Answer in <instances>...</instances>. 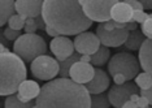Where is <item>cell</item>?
<instances>
[{
	"mask_svg": "<svg viewBox=\"0 0 152 108\" xmlns=\"http://www.w3.org/2000/svg\"><path fill=\"white\" fill-rule=\"evenodd\" d=\"M13 52L17 54L25 62H31L40 55L47 54V43L35 33L21 34L13 44Z\"/></svg>",
	"mask_w": 152,
	"mask_h": 108,
	"instance_id": "4",
	"label": "cell"
},
{
	"mask_svg": "<svg viewBox=\"0 0 152 108\" xmlns=\"http://www.w3.org/2000/svg\"><path fill=\"white\" fill-rule=\"evenodd\" d=\"M109 77L108 74L100 68H96L94 72V77L91 78V81H88L86 83V87H87L88 93L91 94H100L104 93L107 89L109 87Z\"/></svg>",
	"mask_w": 152,
	"mask_h": 108,
	"instance_id": "14",
	"label": "cell"
},
{
	"mask_svg": "<svg viewBox=\"0 0 152 108\" xmlns=\"http://www.w3.org/2000/svg\"><path fill=\"white\" fill-rule=\"evenodd\" d=\"M103 25H104V29H107V30L116 29V27H115V21H113L112 18H110L109 21H105V22H103Z\"/></svg>",
	"mask_w": 152,
	"mask_h": 108,
	"instance_id": "34",
	"label": "cell"
},
{
	"mask_svg": "<svg viewBox=\"0 0 152 108\" xmlns=\"http://www.w3.org/2000/svg\"><path fill=\"white\" fill-rule=\"evenodd\" d=\"M142 27V33L144 34V37L148 38V39H152V13L148 16V18L144 21L143 24H140Z\"/></svg>",
	"mask_w": 152,
	"mask_h": 108,
	"instance_id": "26",
	"label": "cell"
},
{
	"mask_svg": "<svg viewBox=\"0 0 152 108\" xmlns=\"http://www.w3.org/2000/svg\"><path fill=\"white\" fill-rule=\"evenodd\" d=\"M21 30H15L12 29V27H5L4 29V37L7 38L8 40H16L17 38L21 35V33H20Z\"/></svg>",
	"mask_w": 152,
	"mask_h": 108,
	"instance_id": "28",
	"label": "cell"
},
{
	"mask_svg": "<svg viewBox=\"0 0 152 108\" xmlns=\"http://www.w3.org/2000/svg\"><path fill=\"white\" fill-rule=\"evenodd\" d=\"M133 8L125 1H117L110 9V18L116 22L127 24L133 20Z\"/></svg>",
	"mask_w": 152,
	"mask_h": 108,
	"instance_id": "15",
	"label": "cell"
},
{
	"mask_svg": "<svg viewBox=\"0 0 152 108\" xmlns=\"http://www.w3.org/2000/svg\"><path fill=\"white\" fill-rule=\"evenodd\" d=\"M139 1L143 4L144 9H152V0H139Z\"/></svg>",
	"mask_w": 152,
	"mask_h": 108,
	"instance_id": "38",
	"label": "cell"
},
{
	"mask_svg": "<svg viewBox=\"0 0 152 108\" xmlns=\"http://www.w3.org/2000/svg\"><path fill=\"white\" fill-rule=\"evenodd\" d=\"M79 57H81V54L75 52V54H73L72 56L65 59V60L58 61V64H60V72H58V74H60L61 77H69V69L73 65V62L79 60Z\"/></svg>",
	"mask_w": 152,
	"mask_h": 108,
	"instance_id": "22",
	"label": "cell"
},
{
	"mask_svg": "<svg viewBox=\"0 0 152 108\" xmlns=\"http://www.w3.org/2000/svg\"><path fill=\"white\" fill-rule=\"evenodd\" d=\"M146 39V37H144V34L142 33V30H133V31H129V35H127L125 43H124V46H125L127 50L130 51H138L142 46V43L144 42Z\"/></svg>",
	"mask_w": 152,
	"mask_h": 108,
	"instance_id": "18",
	"label": "cell"
},
{
	"mask_svg": "<svg viewBox=\"0 0 152 108\" xmlns=\"http://www.w3.org/2000/svg\"><path fill=\"white\" fill-rule=\"evenodd\" d=\"M1 52H9V48L4 46L3 43H0V54H1Z\"/></svg>",
	"mask_w": 152,
	"mask_h": 108,
	"instance_id": "40",
	"label": "cell"
},
{
	"mask_svg": "<svg viewBox=\"0 0 152 108\" xmlns=\"http://www.w3.org/2000/svg\"><path fill=\"white\" fill-rule=\"evenodd\" d=\"M44 30H46V33L48 34V35H50V37H52V38L57 37V35H60V34H58V33H57V31L55 30V29H52V27H50V26H47V25H46V29H44Z\"/></svg>",
	"mask_w": 152,
	"mask_h": 108,
	"instance_id": "35",
	"label": "cell"
},
{
	"mask_svg": "<svg viewBox=\"0 0 152 108\" xmlns=\"http://www.w3.org/2000/svg\"><path fill=\"white\" fill-rule=\"evenodd\" d=\"M137 106L139 108H146V107L150 106V103H148V100H147L146 96L140 95L139 98H138V100H137Z\"/></svg>",
	"mask_w": 152,
	"mask_h": 108,
	"instance_id": "32",
	"label": "cell"
},
{
	"mask_svg": "<svg viewBox=\"0 0 152 108\" xmlns=\"http://www.w3.org/2000/svg\"><path fill=\"white\" fill-rule=\"evenodd\" d=\"M51 52L55 55L57 61H63L74 54V43L65 35H57L52 38L50 43Z\"/></svg>",
	"mask_w": 152,
	"mask_h": 108,
	"instance_id": "11",
	"label": "cell"
},
{
	"mask_svg": "<svg viewBox=\"0 0 152 108\" xmlns=\"http://www.w3.org/2000/svg\"><path fill=\"white\" fill-rule=\"evenodd\" d=\"M139 60L127 52H118L110 57L108 62V73L112 77L117 73H121L125 76L127 81L133 79L139 73Z\"/></svg>",
	"mask_w": 152,
	"mask_h": 108,
	"instance_id": "5",
	"label": "cell"
},
{
	"mask_svg": "<svg viewBox=\"0 0 152 108\" xmlns=\"http://www.w3.org/2000/svg\"><path fill=\"white\" fill-rule=\"evenodd\" d=\"M40 93V86L39 83L31 79H25L21 82V85L18 86V96L23 102H30V100L37 99V96Z\"/></svg>",
	"mask_w": 152,
	"mask_h": 108,
	"instance_id": "16",
	"label": "cell"
},
{
	"mask_svg": "<svg viewBox=\"0 0 152 108\" xmlns=\"http://www.w3.org/2000/svg\"><path fill=\"white\" fill-rule=\"evenodd\" d=\"M117 1L120 0H85L82 9L92 22H105L110 20V9Z\"/></svg>",
	"mask_w": 152,
	"mask_h": 108,
	"instance_id": "7",
	"label": "cell"
},
{
	"mask_svg": "<svg viewBox=\"0 0 152 108\" xmlns=\"http://www.w3.org/2000/svg\"><path fill=\"white\" fill-rule=\"evenodd\" d=\"M35 21H37V26H38V29H42V30L46 29V22H44L43 18H42V15L38 16L37 18H35Z\"/></svg>",
	"mask_w": 152,
	"mask_h": 108,
	"instance_id": "33",
	"label": "cell"
},
{
	"mask_svg": "<svg viewBox=\"0 0 152 108\" xmlns=\"http://www.w3.org/2000/svg\"><path fill=\"white\" fill-rule=\"evenodd\" d=\"M137 27H138V24L135 22V21H129V22L126 24V29L129 30V31H133V30H137Z\"/></svg>",
	"mask_w": 152,
	"mask_h": 108,
	"instance_id": "36",
	"label": "cell"
},
{
	"mask_svg": "<svg viewBox=\"0 0 152 108\" xmlns=\"http://www.w3.org/2000/svg\"><path fill=\"white\" fill-rule=\"evenodd\" d=\"M124 108H137L138 106H137V103L135 102H133V100H126L125 103H124V106H122Z\"/></svg>",
	"mask_w": 152,
	"mask_h": 108,
	"instance_id": "37",
	"label": "cell"
},
{
	"mask_svg": "<svg viewBox=\"0 0 152 108\" xmlns=\"http://www.w3.org/2000/svg\"><path fill=\"white\" fill-rule=\"evenodd\" d=\"M110 106V102L108 99V95L100 94H92L91 96V108H108Z\"/></svg>",
	"mask_w": 152,
	"mask_h": 108,
	"instance_id": "24",
	"label": "cell"
},
{
	"mask_svg": "<svg viewBox=\"0 0 152 108\" xmlns=\"http://www.w3.org/2000/svg\"><path fill=\"white\" fill-rule=\"evenodd\" d=\"M74 50L81 55H92L94 52L98 51L100 47V40L98 35L91 31H82L75 35L74 40Z\"/></svg>",
	"mask_w": 152,
	"mask_h": 108,
	"instance_id": "10",
	"label": "cell"
},
{
	"mask_svg": "<svg viewBox=\"0 0 152 108\" xmlns=\"http://www.w3.org/2000/svg\"><path fill=\"white\" fill-rule=\"evenodd\" d=\"M23 29H25V33H35L37 29H38L35 18H33V17H27V18L25 20V26H23Z\"/></svg>",
	"mask_w": 152,
	"mask_h": 108,
	"instance_id": "27",
	"label": "cell"
},
{
	"mask_svg": "<svg viewBox=\"0 0 152 108\" xmlns=\"http://www.w3.org/2000/svg\"><path fill=\"white\" fill-rule=\"evenodd\" d=\"M134 79H135V85L140 90H147L152 86V76L147 72L138 73L135 77H134Z\"/></svg>",
	"mask_w": 152,
	"mask_h": 108,
	"instance_id": "23",
	"label": "cell"
},
{
	"mask_svg": "<svg viewBox=\"0 0 152 108\" xmlns=\"http://www.w3.org/2000/svg\"><path fill=\"white\" fill-rule=\"evenodd\" d=\"M16 0H0V27L8 22L9 17L15 13Z\"/></svg>",
	"mask_w": 152,
	"mask_h": 108,
	"instance_id": "19",
	"label": "cell"
},
{
	"mask_svg": "<svg viewBox=\"0 0 152 108\" xmlns=\"http://www.w3.org/2000/svg\"><path fill=\"white\" fill-rule=\"evenodd\" d=\"M138 51H139L140 68L152 76V39L146 38Z\"/></svg>",
	"mask_w": 152,
	"mask_h": 108,
	"instance_id": "17",
	"label": "cell"
},
{
	"mask_svg": "<svg viewBox=\"0 0 152 108\" xmlns=\"http://www.w3.org/2000/svg\"><path fill=\"white\" fill-rule=\"evenodd\" d=\"M25 17L21 16V15H13L9 17V20H8V26L9 27H12V29H15V30H22L23 29V26H25Z\"/></svg>",
	"mask_w": 152,
	"mask_h": 108,
	"instance_id": "25",
	"label": "cell"
},
{
	"mask_svg": "<svg viewBox=\"0 0 152 108\" xmlns=\"http://www.w3.org/2000/svg\"><path fill=\"white\" fill-rule=\"evenodd\" d=\"M30 71L33 76L42 81L53 79L60 72V64L57 59H53L48 55H40L30 62Z\"/></svg>",
	"mask_w": 152,
	"mask_h": 108,
	"instance_id": "6",
	"label": "cell"
},
{
	"mask_svg": "<svg viewBox=\"0 0 152 108\" xmlns=\"http://www.w3.org/2000/svg\"><path fill=\"white\" fill-rule=\"evenodd\" d=\"M148 13H146L144 10H134L133 12V21H135L137 24H143L144 21L148 18Z\"/></svg>",
	"mask_w": 152,
	"mask_h": 108,
	"instance_id": "29",
	"label": "cell"
},
{
	"mask_svg": "<svg viewBox=\"0 0 152 108\" xmlns=\"http://www.w3.org/2000/svg\"><path fill=\"white\" fill-rule=\"evenodd\" d=\"M42 4L43 0H16L15 8L16 12L25 18L27 17L37 18L38 16L42 15Z\"/></svg>",
	"mask_w": 152,
	"mask_h": 108,
	"instance_id": "13",
	"label": "cell"
},
{
	"mask_svg": "<svg viewBox=\"0 0 152 108\" xmlns=\"http://www.w3.org/2000/svg\"><path fill=\"white\" fill-rule=\"evenodd\" d=\"M42 18L60 35H77L92 25L78 0H43Z\"/></svg>",
	"mask_w": 152,
	"mask_h": 108,
	"instance_id": "1",
	"label": "cell"
},
{
	"mask_svg": "<svg viewBox=\"0 0 152 108\" xmlns=\"http://www.w3.org/2000/svg\"><path fill=\"white\" fill-rule=\"evenodd\" d=\"M79 60L85 61V62H91V55H81Z\"/></svg>",
	"mask_w": 152,
	"mask_h": 108,
	"instance_id": "39",
	"label": "cell"
},
{
	"mask_svg": "<svg viewBox=\"0 0 152 108\" xmlns=\"http://www.w3.org/2000/svg\"><path fill=\"white\" fill-rule=\"evenodd\" d=\"M95 68L91 62H85V61H75L69 69V77L73 81L86 85L88 81H91V78L94 77Z\"/></svg>",
	"mask_w": 152,
	"mask_h": 108,
	"instance_id": "12",
	"label": "cell"
},
{
	"mask_svg": "<svg viewBox=\"0 0 152 108\" xmlns=\"http://www.w3.org/2000/svg\"><path fill=\"white\" fill-rule=\"evenodd\" d=\"M109 59H110L109 47H105V46H103V44H100L98 51L91 55V64L94 65V67H102L105 62H108Z\"/></svg>",
	"mask_w": 152,
	"mask_h": 108,
	"instance_id": "20",
	"label": "cell"
},
{
	"mask_svg": "<svg viewBox=\"0 0 152 108\" xmlns=\"http://www.w3.org/2000/svg\"><path fill=\"white\" fill-rule=\"evenodd\" d=\"M78 3L82 5V4H83V3H85V0H78Z\"/></svg>",
	"mask_w": 152,
	"mask_h": 108,
	"instance_id": "41",
	"label": "cell"
},
{
	"mask_svg": "<svg viewBox=\"0 0 152 108\" xmlns=\"http://www.w3.org/2000/svg\"><path fill=\"white\" fill-rule=\"evenodd\" d=\"M140 95L146 96L148 103H150V106H152V86L150 89H147V90H140Z\"/></svg>",
	"mask_w": 152,
	"mask_h": 108,
	"instance_id": "31",
	"label": "cell"
},
{
	"mask_svg": "<svg viewBox=\"0 0 152 108\" xmlns=\"http://www.w3.org/2000/svg\"><path fill=\"white\" fill-rule=\"evenodd\" d=\"M96 35H98L100 43L105 47H120L124 46L127 35H129V30L126 27L122 29H113L107 30L104 29L103 22H100L96 27Z\"/></svg>",
	"mask_w": 152,
	"mask_h": 108,
	"instance_id": "8",
	"label": "cell"
},
{
	"mask_svg": "<svg viewBox=\"0 0 152 108\" xmlns=\"http://www.w3.org/2000/svg\"><path fill=\"white\" fill-rule=\"evenodd\" d=\"M26 76L25 61L18 55L11 51L0 54V96L16 94Z\"/></svg>",
	"mask_w": 152,
	"mask_h": 108,
	"instance_id": "3",
	"label": "cell"
},
{
	"mask_svg": "<svg viewBox=\"0 0 152 108\" xmlns=\"http://www.w3.org/2000/svg\"><path fill=\"white\" fill-rule=\"evenodd\" d=\"M35 102L34 100H30V102H23L16 95V94H11V95L7 96L5 102H4V106L7 108H30V107H34L35 106Z\"/></svg>",
	"mask_w": 152,
	"mask_h": 108,
	"instance_id": "21",
	"label": "cell"
},
{
	"mask_svg": "<svg viewBox=\"0 0 152 108\" xmlns=\"http://www.w3.org/2000/svg\"><path fill=\"white\" fill-rule=\"evenodd\" d=\"M113 81H115L116 85H122V83H125L127 79L124 74H121V73H117V74L113 76Z\"/></svg>",
	"mask_w": 152,
	"mask_h": 108,
	"instance_id": "30",
	"label": "cell"
},
{
	"mask_svg": "<svg viewBox=\"0 0 152 108\" xmlns=\"http://www.w3.org/2000/svg\"><path fill=\"white\" fill-rule=\"evenodd\" d=\"M139 87L133 82H125L122 85H116L112 86L108 91V99L110 102V106L121 108L126 100L130 99V95L134 93H138Z\"/></svg>",
	"mask_w": 152,
	"mask_h": 108,
	"instance_id": "9",
	"label": "cell"
},
{
	"mask_svg": "<svg viewBox=\"0 0 152 108\" xmlns=\"http://www.w3.org/2000/svg\"><path fill=\"white\" fill-rule=\"evenodd\" d=\"M35 103L38 108H91V94L86 85L60 77L40 87Z\"/></svg>",
	"mask_w": 152,
	"mask_h": 108,
	"instance_id": "2",
	"label": "cell"
}]
</instances>
